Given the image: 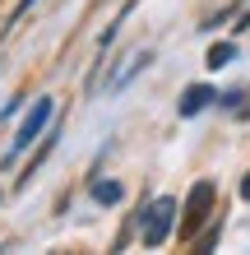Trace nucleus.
<instances>
[{
	"label": "nucleus",
	"instance_id": "7ed1b4c3",
	"mask_svg": "<svg viewBox=\"0 0 250 255\" xmlns=\"http://www.w3.org/2000/svg\"><path fill=\"white\" fill-rule=\"evenodd\" d=\"M51 116H56V98H37L33 102V112L23 116V126H19V134H14V144H9V162L23 153L33 139H42L47 134V126H51Z\"/></svg>",
	"mask_w": 250,
	"mask_h": 255
},
{
	"label": "nucleus",
	"instance_id": "0eeeda50",
	"mask_svg": "<svg viewBox=\"0 0 250 255\" xmlns=\"http://www.w3.org/2000/svg\"><path fill=\"white\" fill-rule=\"evenodd\" d=\"M121 195H125V190L116 186V181H93V200H97V204H116Z\"/></svg>",
	"mask_w": 250,
	"mask_h": 255
},
{
	"label": "nucleus",
	"instance_id": "f257e3e1",
	"mask_svg": "<svg viewBox=\"0 0 250 255\" xmlns=\"http://www.w3.org/2000/svg\"><path fill=\"white\" fill-rule=\"evenodd\" d=\"M213 214H218V186L209 181V176H199V181L190 186L185 204H181V223H176L181 242H195V237L204 232V223H209Z\"/></svg>",
	"mask_w": 250,
	"mask_h": 255
},
{
	"label": "nucleus",
	"instance_id": "f03ea898",
	"mask_svg": "<svg viewBox=\"0 0 250 255\" xmlns=\"http://www.w3.org/2000/svg\"><path fill=\"white\" fill-rule=\"evenodd\" d=\"M176 209H181V204H176L171 195H158L153 204L139 209V214H144V218H139V242H144V246H163L167 237L176 232V223H181Z\"/></svg>",
	"mask_w": 250,
	"mask_h": 255
},
{
	"label": "nucleus",
	"instance_id": "39448f33",
	"mask_svg": "<svg viewBox=\"0 0 250 255\" xmlns=\"http://www.w3.org/2000/svg\"><path fill=\"white\" fill-rule=\"evenodd\" d=\"M218 237H223V218L213 214L209 223H204V232L195 237V251H199V255H204V251H213V246H218Z\"/></svg>",
	"mask_w": 250,
	"mask_h": 255
},
{
	"label": "nucleus",
	"instance_id": "6e6552de",
	"mask_svg": "<svg viewBox=\"0 0 250 255\" xmlns=\"http://www.w3.org/2000/svg\"><path fill=\"white\" fill-rule=\"evenodd\" d=\"M56 139H61V134H42V148H37V153H33V162H28V176H33V167H42V162H47V153H51V148H56Z\"/></svg>",
	"mask_w": 250,
	"mask_h": 255
},
{
	"label": "nucleus",
	"instance_id": "1a4fd4ad",
	"mask_svg": "<svg viewBox=\"0 0 250 255\" xmlns=\"http://www.w3.org/2000/svg\"><path fill=\"white\" fill-rule=\"evenodd\" d=\"M33 5H37V0H19V5H14V14H9V23H14V19H23V14L33 9Z\"/></svg>",
	"mask_w": 250,
	"mask_h": 255
},
{
	"label": "nucleus",
	"instance_id": "423d86ee",
	"mask_svg": "<svg viewBox=\"0 0 250 255\" xmlns=\"http://www.w3.org/2000/svg\"><path fill=\"white\" fill-rule=\"evenodd\" d=\"M227 61H237V47H232V42H213L209 56H204V65H209V70H223Z\"/></svg>",
	"mask_w": 250,
	"mask_h": 255
},
{
	"label": "nucleus",
	"instance_id": "9d476101",
	"mask_svg": "<svg viewBox=\"0 0 250 255\" xmlns=\"http://www.w3.org/2000/svg\"><path fill=\"white\" fill-rule=\"evenodd\" d=\"M241 200H250V172L241 176Z\"/></svg>",
	"mask_w": 250,
	"mask_h": 255
},
{
	"label": "nucleus",
	"instance_id": "20e7f679",
	"mask_svg": "<svg viewBox=\"0 0 250 255\" xmlns=\"http://www.w3.org/2000/svg\"><path fill=\"white\" fill-rule=\"evenodd\" d=\"M213 98H218V93H213V88H209V84H190V88H185V93H181V102H176V112H181V116H185V121H190V116H199V112H204V107H209V102H213Z\"/></svg>",
	"mask_w": 250,
	"mask_h": 255
}]
</instances>
